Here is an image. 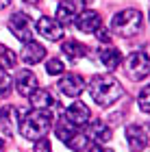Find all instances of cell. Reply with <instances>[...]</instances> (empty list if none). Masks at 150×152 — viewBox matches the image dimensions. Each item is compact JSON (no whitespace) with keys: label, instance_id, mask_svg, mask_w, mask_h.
I'll return each instance as SVG.
<instances>
[{"label":"cell","instance_id":"obj_1","mask_svg":"<svg viewBox=\"0 0 150 152\" xmlns=\"http://www.w3.org/2000/svg\"><path fill=\"white\" fill-rule=\"evenodd\" d=\"M87 87H89V94H91L94 102L100 104V107H111L124 94L120 80L113 78V76H94Z\"/></svg>","mask_w":150,"mask_h":152},{"label":"cell","instance_id":"obj_2","mask_svg":"<svg viewBox=\"0 0 150 152\" xmlns=\"http://www.w3.org/2000/svg\"><path fill=\"white\" fill-rule=\"evenodd\" d=\"M20 133L26 139L35 141V139H42V137L50 130L52 126V113H46V111H31L26 115H20Z\"/></svg>","mask_w":150,"mask_h":152},{"label":"cell","instance_id":"obj_3","mask_svg":"<svg viewBox=\"0 0 150 152\" xmlns=\"http://www.w3.org/2000/svg\"><path fill=\"white\" fill-rule=\"evenodd\" d=\"M141 22L144 15L137 9H124L120 13H115L111 20V31L120 37H135L141 31Z\"/></svg>","mask_w":150,"mask_h":152},{"label":"cell","instance_id":"obj_4","mask_svg":"<svg viewBox=\"0 0 150 152\" xmlns=\"http://www.w3.org/2000/svg\"><path fill=\"white\" fill-rule=\"evenodd\" d=\"M124 70H126V74L131 76L133 80H146L148 74H150V61H148L146 50L128 54V57L124 59Z\"/></svg>","mask_w":150,"mask_h":152},{"label":"cell","instance_id":"obj_5","mask_svg":"<svg viewBox=\"0 0 150 152\" xmlns=\"http://www.w3.org/2000/svg\"><path fill=\"white\" fill-rule=\"evenodd\" d=\"M9 31L24 44L33 41V37H35V24H33V20L26 13H13L9 18Z\"/></svg>","mask_w":150,"mask_h":152},{"label":"cell","instance_id":"obj_6","mask_svg":"<svg viewBox=\"0 0 150 152\" xmlns=\"http://www.w3.org/2000/svg\"><path fill=\"white\" fill-rule=\"evenodd\" d=\"M91 0H63L59 7H57V13H54V20L61 24V26H67V24H74V20L83 7H87Z\"/></svg>","mask_w":150,"mask_h":152},{"label":"cell","instance_id":"obj_7","mask_svg":"<svg viewBox=\"0 0 150 152\" xmlns=\"http://www.w3.org/2000/svg\"><path fill=\"white\" fill-rule=\"evenodd\" d=\"M74 24H76V28L80 33H87V35H91V33H96L100 26H102V20L96 11L91 9H83L76 15V20H74Z\"/></svg>","mask_w":150,"mask_h":152},{"label":"cell","instance_id":"obj_8","mask_svg":"<svg viewBox=\"0 0 150 152\" xmlns=\"http://www.w3.org/2000/svg\"><path fill=\"white\" fill-rule=\"evenodd\" d=\"M85 87H87V83H85L83 76H78V74H67L59 80V89L67 98H78V96L85 91Z\"/></svg>","mask_w":150,"mask_h":152},{"label":"cell","instance_id":"obj_9","mask_svg":"<svg viewBox=\"0 0 150 152\" xmlns=\"http://www.w3.org/2000/svg\"><path fill=\"white\" fill-rule=\"evenodd\" d=\"M20 113L18 109H13V107H2L0 109V130L7 135V137H11L13 133H15V128H20Z\"/></svg>","mask_w":150,"mask_h":152},{"label":"cell","instance_id":"obj_10","mask_svg":"<svg viewBox=\"0 0 150 152\" xmlns=\"http://www.w3.org/2000/svg\"><path fill=\"white\" fill-rule=\"evenodd\" d=\"M37 33H39L42 37L50 39V41L63 39V26H61V24L57 22V20L48 18V15L39 18V22H37Z\"/></svg>","mask_w":150,"mask_h":152},{"label":"cell","instance_id":"obj_11","mask_svg":"<svg viewBox=\"0 0 150 152\" xmlns=\"http://www.w3.org/2000/svg\"><path fill=\"white\" fill-rule=\"evenodd\" d=\"M44 59H46V48L37 41H26L22 52H20V61H24L26 65H37Z\"/></svg>","mask_w":150,"mask_h":152},{"label":"cell","instance_id":"obj_12","mask_svg":"<svg viewBox=\"0 0 150 152\" xmlns=\"http://www.w3.org/2000/svg\"><path fill=\"white\" fill-rule=\"evenodd\" d=\"M15 89H18L20 96L29 98V96L37 89V76L33 74L31 70H20L15 74Z\"/></svg>","mask_w":150,"mask_h":152},{"label":"cell","instance_id":"obj_13","mask_svg":"<svg viewBox=\"0 0 150 152\" xmlns=\"http://www.w3.org/2000/svg\"><path fill=\"white\" fill-rule=\"evenodd\" d=\"M29 98H31L33 109H37V111L52 113V109L57 107V100H54V96L48 91V89H35V91H33Z\"/></svg>","mask_w":150,"mask_h":152},{"label":"cell","instance_id":"obj_14","mask_svg":"<svg viewBox=\"0 0 150 152\" xmlns=\"http://www.w3.org/2000/svg\"><path fill=\"white\" fill-rule=\"evenodd\" d=\"M89 107L83 104V102H74L65 109V120L72 124V126H85L89 122Z\"/></svg>","mask_w":150,"mask_h":152},{"label":"cell","instance_id":"obj_15","mask_svg":"<svg viewBox=\"0 0 150 152\" xmlns=\"http://www.w3.org/2000/svg\"><path fill=\"white\" fill-rule=\"evenodd\" d=\"M126 141L128 146H131L133 150H144L146 143H148V133L144 126H137V124H131V126L126 128Z\"/></svg>","mask_w":150,"mask_h":152},{"label":"cell","instance_id":"obj_16","mask_svg":"<svg viewBox=\"0 0 150 152\" xmlns=\"http://www.w3.org/2000/svg\"><path fill=\"white\" fill-rule=\"evenodd\" d=\"M87 139L96 141V143H107L109 139H111V128L107 126L102 120H94L89 126H87Z\"/></svg>","mask_w":150,"mask_h":152},{"label":"cell","instance_id":"obj_17","mask_svg":"<svg viewBox=\"0 0 150 152\" xmlns=\"http://www.w3.org/2000/svg\"><path fill=\"white\" fill-rule=\"evenodd\" d=\"M98 57H100V63L105 65L107 70H115V67L122 65V52L118 48L109 46V44H105V48H100Z\"/></svg>","mask_w":150,"mask_h":152},{"label":"cell","instance_id":"obj_18","mask_svg":"<svg viewBox=\"0 0 150 152\" xmlns=\"http://www.w3.org/2000/svg\"><path fill=\"white\" fill-rule=\"evenodd\" d=\"M61 50H63V54L70 61H78V59H83L87 54V48L76 39H65L63 44H61Z\"/></svg>","mask_w":150,"mask_h":152},{"label":"cell","instance_id":"obj_19","mask_svg":"<svg viewBox=\"0 0 150 152\" xmlns=\"http://www.w3.org/2000/svg\"><path fill=\"white\" fill-rule=\"evenodd\" d=\"M15 65H18V54L4 44H0V70H13Z\"/></svg>","mask_w":150,"mask_h":152},{"label":"cell","instance_id":"obj_20","mask_svg":"<svg viewBox=\"0 0 150 152\" xmlns=\"http://www.w3.org/2000/svg\"><path fill=\"white\" fill-rule=\"evenodd\" d=\"M67 146H70L74 152H80V150L87 146V137L80 135V133H74V135L70 137V141H67Z\"/></svg>","mask_w":150,"mask_h":152},{"label":"cell","instance_id":"obj_21","mask_svg":"<svg viewBox=\"0 0 150 152\" xmlns=\"http://www.w3.org/2000/svg\"><path fill=\"white\" fill-rule=\"evenodd\" d=\"M54 135H57V137H59V139L63 141V143H67V141H70V137L74 135V130H72V128H70V126H67V124L63 122V124H59V126L54 128Z\"/></svg>","mask_w":150,"mask_h":152},{"label":"cell","instance_id":"obj_22","mask_svg":"<svg viewBox=\"0 0 150 152\" xmlns=\"http://www.w3.org/2000/svg\"><path fill=\"white\" fill-rule=\"evenodd\" d=\"M63 63H61L59 59H48V63H46V72L52 74V76H59V74H63Z\"/></svg>","mask_w":150,"mask_h":152},{"label":"cell","instance_id":"obj_23","mask_svg":"<svg viewBox=\"0 0 150 152\" xmlns=\"http://www.w3.org/2000/svg\"><path fill=\"white\" fill-rule=\"evenodd\" d=\"M139 107H141V111L148 113L150 111V89L144 87L141 89V94H139Z\"/></svg>","mask_w":150,"mask_h":152},{"label":"cell","instance_id":"obj_24","mask_svg":"<svg viewBox=\"0 0 150 152\" xmlns=\"http://www.w3.org/2000/svg\"><path fill=\"white\" fill-rule=\"evenodd\" d=\"M33 152H52V146H50V141L48 139H37L35 141V148H33Z\"/></svg>","mask_w":150,"mask_h":152},{"label":"cell","instance_id":"obj_25","mask_svg":"<svg viewBox=\"0 0 150 152\" xmlns=\"http://www.w3.org/2000/svg\"><path fill=\"white\" fill-rule=\"evenodd\" d=\"M9 89H11V80H9V76L0 72V96H9Z\"/></svg>","mask_w":150,"mask_h":152},{"label":"cell","instance_id":"obj_26","mask_svg":"<svg viewBox=\"0 0 150 152\" xmlns=\"http://www.w3.org/2000/svg\"><path fill=\"white\" fill-rule=\"evenodd\" d=\"M96 37H98V41H102V44H109V39H111V35H109V31H105L100 26V28L96 31Z\"/></svg>","mask_w":150,"mask_h":152},{"label":"cell","instance_id":"obj_27","mask_svg":"<svg viewBox=\"0 0 150 152\" xmlns=\"http://www.w3.org/2000/svg\"><path fill=\"white\" fill-rule=\"evenodd\" d=\"M87 152H113V150H109V148H102L100 143H98V146H91V148L87 150Z\"/></svg>","mask_w":150,"mask_h":152},{"label":"cell","instance_id":"obj_28","mask_svg":"<svg viewBox=\"0 0 150 152\" xmlns=\"http://www.w3.org/2000/svg\"><path fill=\"white\" fill-rule=\"evenodd\" d=\"M11 0H0V9H4V7H9Z\"/></svg>","mask_w":150,"mask_h":152},{"label":"cell","instance_id":"obj_29","mask_svg":"<svg viewBox=\"0 0 150 152\" xmlns=\"http://www.w3.org/2000/svg\"><path fill=\"white\" fill-rule=\"evenodd\" d=\"M24 2H29V4H37L39 0H24Z\"/></svg>","mask_w":150,"mask_h":152},{"label":"cell","instance_id":"obj_30","mask_svg":"<svg viewBox=\"0 0 150 152\" xmlns=\"http://www.w3.org/2000/svg\"><path fill=\"white\" fill-rule=\"evenodd\" d=\"M0 152H2V139H0Z\"/></svg>","mask_w":150,"mask_h":152}]
</instances>
